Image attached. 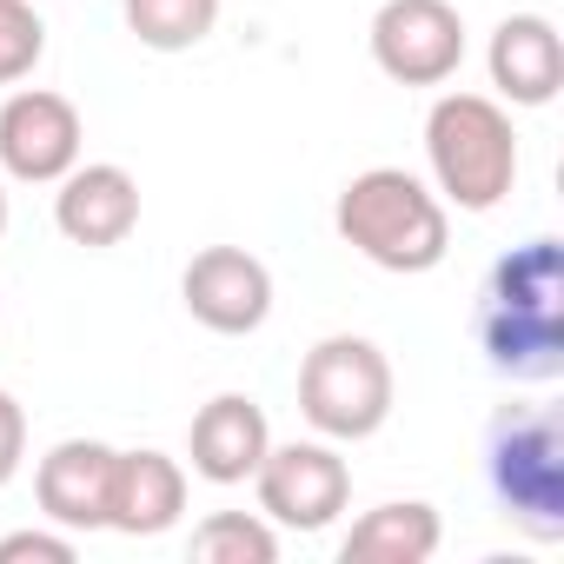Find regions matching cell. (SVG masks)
Wrapping results in <instances>:
<instances>
[{
    "mask_svg": "<svg viewBox=\"0 0 564 564\" xmlns=\"http://www.w3.org/2000/svg\"><path fill=\"white\" fill-rule=\"evenodd\" d=\"M432 193L458 213H491L518 180V133L491 94H438L425 113Z\"/></svg>",
    "mask_w": 564,
    "mask_h": 564,
    "instance_id": "3957f363",
    "label": "cell"
},
{
    "mask_svg": "<svg viewBox=\"0 0 564 564\" xmlns=\"http://www.w3.org/2000/svg\"><path fill=\"white\" fill-rule=\"evenodd\" d=\"M392 359L359 339V333H333L300 359V412L319 438L359 445L372 432H386L392 419Z\"/></svg>",
    "mask_w": 564,
    "mask_h": 564,
    "instance_id": "5b68a950",
    "label": "cell"
},
{
    "mask_svg": "<svg viewBox=\"0 0 564 564\" xmlns=\"http://www.w3.org/2000/svg\"><path fill=\"white\" fill-rule=\"evenodd\" d=\"M113 445L107 438H61L34 465V505L61 531H107V491H113Z\"/></svg>",
    "mask_w": 564,
    "mask_h": 564,
    "instance_id": "8fae6325",
    "label": "cell"
},
{
    "mask_svg": "<svg viewBox=\"0 0 564 564\" xmlns=\"http://www.w3.org/2000/svg\"><path fill=\"white\" fill-rule=\"evenodd\" d=\"M199 564H272L279 557V531L265 511H213L193 524V544H186Z\"/></svg>",
    "mask_w": 564,
    "mask_h": 564,
    "instance_id": "e0dca14e",
    "label": "cell"
},
{
    "mask_svg": "<svg viewBox=\"0 0 564 564\" xmlns=\"http://www.w3.org/2000/svg\"><path fill=\"white\" fill-rule=\"evenodd\" d=\"M445 544V524L425 498H392V505H372L346 538H339V564H425L438 557Z\"/></svg>",
    "mask_w": 564,
    "mask_h": 564,
    "instance_id": "9a60e30c",
    "label": "cell"
},
{
    "mask_svg": "<svg viewBox=\"0 0 564 564\" xmlns=\"http://www.w3.org/2000/svg\"><path fill=\"white\" fill-rule=\"evenodd\" d=\"M180 300L206 333L246 339V333H259L272 319V272L246 246H206L180 272Z\"/></svg>",
    "mask_w": 564,
    "mask_h": 564,
    "instance_id": "9c48e42d",
    "label": "cell"
},
{
    "mask_svg": "<svg viewBox=\"0 0 564 564\" xmlns=\"http://www.w3.org/2000/svg\"><path fill=\"white\" fill-rule=\"evenodd\" d=\"M265 452H272V425H265L259 399H246V392L206 399L186 425V458L206 485H246Z\"/></svg>",
    "mask_w": 564,
    "mask_h": 564,
    "instance_id": "7c38bea8",
    "label": "cell"
},
{
    "mask_svg": "<svg viewBox=\"0 0 564 564\" xmlns=\"http://www.w3.org/2000/svg\"><path fill=\"white\" fill-rule=\"evenodd\" d=\"M478 352L511 386H551L564 372V246L524 239L478 286Z\"/></svg>",
    "mask_w": 564,
    "mask_h": 564,
    "instance_id": "6da1fadb",
    "label": "cell"
},
{
    "mask_svg": "<svg viewBox=\"0 0 564 564\" xmlns=\"http://www.w3.org/2000/svg\"><path fill=\"white\" fill-rule=\"evenodd\" d=\"M0 239H8V173H0Z\"/></svg>",
    "mask_w": 564,
    "mask_h": 564,
    "instance_id": "44dd1931",
    "label": "cell"
},
{
    "mask_svg": "<svg viewBox=\"0 0 564 564\" xmlns=\"http://www.w3.org/2000/svg\"><path fill=\"white\" fill-rule=\"evenodd\" d=\"M252 491H259V511L272 524H286V531H326L352 505V465L326 438H293V445H272L259 458Z\"/></svg>",
    "mask_w": 564,
    "mask_h": 564,
    "instance_id": "8992f818",
    "label": "cell"
},
{
    "mask_svg": "<svg viewBox=\"0 0 564 564\" xmlns=\"http://www.w3.org/2000/svg\"><path fill=\"white\" fill-rule=\"evenodd\" d=\"M54 186H61V193H54V226H61V239H74V246H87V252H107V246L133 239V226H140V180H133L127 166L87 160V166H74V173L54 180Z\"/></svg>",
    "mask_w": 564,
    "mask_h": 564,
    "instance_id": "30bf717a",
    "label": "cell"
},
{
    "mask_svg": "<svg viewBox=\"0 0 564 564\" xmlns=\"http://www.w3.org/2000/svg\"><path fill=\"white\" fill-rule=\"evenodd\" d=\"M127 28L153 54H186L219 28V0H120Z\"/></svg>",
    "mask_w": 564,
    "mask_h": 564,
    "instance_id": "2e32d148",
    "label": "cell"
},
{
    "mask_svg": "<svg viewBox=\"0 0 564 564\" xmlns=\"http://www.w3.org/2000/svg\"><path fill=\"white\" fill-rule=\"evenodd\" d=\"M485 485L498 511L538 538H564V419L551 405H505L485 432Z\"/></svg>",
    "mask_w": 564,
    "mask_h": 564,
    "instance_id": "277c9868",
    "label": "cell"
},
{
    "mask_svg": "<svg viewBox=\"0 0 564 564\" xmlns=\"http://www.w3.org/2000/svg\"><path fill=\"white\" fill-rule=\"evenodd\" d=\"M366 41L379 74L399 87H445L465 67V21L452 0H386Z\"/></svg>",
    "mask_w": 564,
    "mask_h": 564,
    "instance_id": "ba28073f",
    "label": "cell"
},
{
    "mask_svg": "<svg viewBox=\"0 0 564 564\" xmlns=\"http://www.w3.org/2000/svg\"><path fill=\"white\" fill-rule=\"evenodd\" d=\"M80 107L54 87H14L0 100V173L21 186H54L80 166Z\"/></svg>",
    "mask_w": 564,
    "mask_h": 564,
    "instance_id": "52a82bcc",
    "label": "cell"
},
{
    "mask_svg": "<svg viewBox=\"0 0 564 564\" xmlns=\"http://www.w3.org/2000/svg\"><path fill=\"white\" fill-rule=\"evenodd\" d=\"M186 511V465L140 445L113 458V491H107V531L120 538H160Z\"/></svg>",
    "mask_w": 564,
    "mask_h": 564,
    "instance_id": "4fadbf2b",
    "label": "cell"
},
{
    "mask_svg": "<svg viewBox=\"0 0 564 564\" xmlns=\"http://www.w3.org/2000/svg\"><path fill=\"white\" fill-rule=\"evenodd\" d=\"M21 458H28V412H21V399L8 386H0V485H14Z\"/></svg>",
    "mask_w": 564,
    "mask_h": 564,
    "instance_id": "ffe728a7",
    "label": "cell"
},
{
    "mask_svg": "<svg viewBox=\"0 0 564 564\" xmlns=\"http://www.w3.org/2000/svg\"><path fill=\"white\" fill-rule=\"evenodd\" d=\"M485 67H491V87L511 107H551L557 87H564V41L544 14H511V21H498V34L485 47Z\"/></svg>",
    "mask_w": 564,
    "mask_h": 564,
    "instance_id": "5bb4252c",
    "label": "cell"
},
{
    "mask_svg": "<svg viewBox=\"0 0 564 564\" xmlns=\"http://www.w3.org/2000/svg\"><path fill=\"white\" fill-rule=\"evenodd\" d=\"M333 226H339V239L359 259H372L379 272H405V279L445 265V252H452V213H445V199L419 173H405V166H366V173H352L339 186Z\"/></svg>",
    "mask_w": 564,
    "mask_h": 564,
    "instance_id": "7a4b0ae2",
    "label": "cell"
},
{
    "mask_svg": "<svg viewBox=\"0 0 564 564\" xmlns=\"http://www.w3.org/2000/svg\"><path fill=\"white\" fill-rule=\"evenodd\" d=\"M47 54V28L34 0H0V87H21Z\"/></svg>",
    "mask_w": 564,
    "mask_h": 564,
    "instance_id": "ac0fdd59",
    "label": "cell"
},
{
    "mask_svg": "<svg viewBox=\"0 0 564 564\" xmlns=\"http://www.w3.org/2000/svg\"><path fill=\"white\" fill-rule=\"evenodd\" d=\"M74 564L80 557V544L67 538V531H8L0 538V564Z\"/></svg>",
    "mask_w": 564,
    "mask_h": 564,
    "instance_id": "d6986e66",
    "label": "cell"
}]
</instances>
